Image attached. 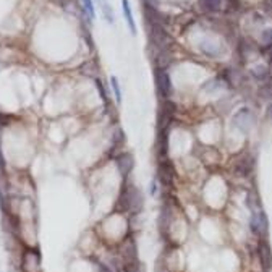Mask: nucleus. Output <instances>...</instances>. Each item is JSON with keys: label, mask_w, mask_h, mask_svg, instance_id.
Here are the masks:
<instances>
[{"label": "nucleus", "mask_w": 272, "mask_h": 272, "mask_svg": "<svg viewBox=\"0 0 272 272\" xmlns=\"http://www.w3.org/2000/svg\"><path fill=\"white\" fill-rule=\"evenodd\" d=\"M142 206H144V196H142L141 190L128 178L123 180L122 190L115 203V212L135 216V214H139L142 211Z\"/></svg>", "instance_id": "obj_1"}, {"label": "nucleus", "mask_w": 272, "mask_h": 272, "mask_svg": "<svg viewBox=\"0 0 272 272\" xmlns=\"http://www.w3.org/2000/svg\"><path fill=\"white\" fill-rule=\"evenodd\" d=\"M149 41H151V45L159 49V52L170 49L172 45V37L168 36L164 24L159 23H149Z\"/></svg>", "instance_id": "obj_2"}, {"label": "nucleus", "mask_w": 272, "mask_h": 272, "mask_svg": "<svg viewBox=\"0 0 272 272\" xmlns=\"http://www.w3.org/2000/svg\"><path fill=\"white\" fill-rule=\"evenodd\" d=\"M173 219H175V204L172 203V199H165L159 216V230L165 242H168V233H170Z\"/></svg>", "instance_id": "obj_3"}, {"label": "nucleus", "mask_w": 272, "mask_h": 272, "mask_svg": "<svg viewBox=\"0 0 272 272\" xmlns=\"http://www.w3.org/2000/svg\"><path fill=\"white\" fill-rule=\"evenodd\" d=\"M250 230L253 235H256L259 240H266L268 237V230H269V224H268V217L261 209H255L251 211L250 216Z\"/></svg>", "instance_id": "obj_4"}, {"label": "nucleus", "mask_w": 272, "mask_h": 272, "mask_svg": "<svg viewBox=\"0 0 272 272\" xmlns=\"http://www.w3.org/2000/svg\"><path fill=\"white\" fill-rule=\"evenodd\" d=\"M175 177H177V170H175L173 162L168 159H160L157 165V175H155V180L159 181L160 186L172 188L175 183Z\"/></svg>", "instance_id": "obj_5"}, {"label": "nucleus", "mask_w": 272, "mask_h": 272, "mask_svg": "<svg viewBox=\"0 0 272 272\" xmlns=\"http://www.w3.org/2000/svg\"><path fill=\"white\" fill-rule=\"evenodd\" d=\"M120 264L122 268L127 264H133L136 261H139L138 259V245H136V240L130 235V237H125L122 240L120 243Z\"/></svg>", "instance_id": "obj_6"}, {"label": "nucleus", "mask_w": 272, "mask_h": 272, "mask_svg": "<svg viewBox=\"0 0 272 272\" xmlns=\"http://www.w3.org/2000/svg\"><path fill=\"white\" fill-rule=\"evenodd\" d=\"M175 114H177V104L170 99H164L160 106V112H159V120H157V130H165L170 128L173 123Z\"/></svg>", "instance_id": "obj_7"}, {"label": "nucleus", "mask_w": 272, "mask_h": 272, "mask_svg": "<svg viewBox=\"0 0 272 272\" xmlns=\"http://www.w3.org/2000/svg\"><path fill=\"white\" fill-rule=\"evenodd\" d=\"M155 88H157V93L162 99H170L172 93H173V86H172V80L165 70H159L155 68Z\"/></svg>", "instance_id": "obj_8"}, {"label": "nucleus", "mask_w": 272, "mask_h": 272, "mask_svg": "<svg viewBox=\"0 0 272 272\" xmlns=\"http://www.w3.org/2000/svg\"><path fill=\"white\" fill-rule=\"evenodd\" d=\"M21 269L23 272H41V253L32 248L24 250L21 256Z\"/></svg>", "instance_id": "obj_9"}, {"label": "nucleus", "mask_w": 272, "mask_h": 272, "mask_svg": "<svg viewBox=\"0 0 272 272\" xmlns=\"http://www.w3.org/2000/svg\"><path fill=\"white\" fill-rule=\"evenodd\" d=\"M255 170V159L250 154H243L233 162V173L240 178H248Z\"/></svg>", "instance_id": "obj_10"}, {"label": "nucleus", "mask_w": 272, "mask_h": 272, "mask_svg": "<svg viewBox=\"0 0 272 272\" xmlns=\"http://www.w3.org/2000/svg\"><path fill=\"white\" fill-rule=\"evenodd\" d=\"M115 162H117V168H119L122 178L127 180L130 175H132L133 168H135V157H133V154L123 151V152H120L119 155H117Z\"/></svg>", "instance_id": "obj_11"}, {"label": "nucleus", "mask_w": 272, "mask_h": 272, "mask_svg": "<svg viewBox=\"0 0 272 272\" xmlns=\"http://www.w3.org/2000/svg\"><path fill=\"white\" fill-rule=\"evenodd\" d=\"M256 255H258L259 263L263 266V269L271 271L272 269V250L268 243V240H258Z\"/></svg>", "instance_id": "obj_12"}, {"label": "nucleus", "mask_w": 272, "mask_h": 272, "mask_svg": "<svg viewBox=\"0 0 272 272\" xmlns=\"http://www.w3.org/2000/svg\"><path fill=\"white\" fill-rule=\"evenodd\" d=\"M233 123H235V127L242 130V132H248L253 127V123H255V115L251 114L250 109H242L233 117Z\"/></svg>", "instance_id": "obj_13"}, {"label": "nucleus", "mask_w": 272, "mask_h": 272, "mask_svg": "<svg viewBox=\"0 0 272 272\" xmlns=\"http://www.w3.org/2000/svg\"><path fill=\"white\" fill-rule=\"evenodd\" d=\"M168 133H170V128L165 130H159V136H157V154L159 159H167V152H168Z\"/></svg>", "instance_id": "obj_14"}, {"label": "nucleus", "mask_w": 272, "mask_h": 272, "mask_svg": "<svg viewBox=\"0 0 272 272\" xmlns=\"http://www.w3.org/2000/svg\"><path fill=\"white\" fill-rule=\"evenodd\" d=\"M122 11H123V16H125V19H127L130 32L135 36L136 34V24H135V18H133V11H132V5H130V0H122Z\"/></svg>", "instance_id": "obj_15"}, {"label": "nucleus", "mask_w": 272, "mask_h": 272, "mask_svg": "<svg viewBox=\"0 0 272 272\" xmlns=\"http://www.w3.org/2000/svg\"><path fill=\"white\" fill-rule=\"evenodd\" d=\"M224 78H225V83L230 84V86H238L242 83V71H238L235 68H227L224 70Z\"/></svg>", "instance_id": "obj_16"}, {"label": "nucleus", "mask_w": 272, "mask_h": 272, "mask_svg": "<svg viewBox=\"0 0 272 272\" xmlns=\"http://www.w3.org/2000/svg\"><path fill=\"white\" fill-rule=\"evenodd\" d=\"M199 49L203 54H206L207 57H217L220 55V52H222V49H220V45L214 44L212 41H203L199 44Z\"/></svg>", "instance_id": "obj_17"}, {"label": "nucleus", "mask_w": 272, "mask_h": 272, "mask_svg": "<svg viewBox=\"0 0 272 272\" xmlns=\"http://www.w3.org/2000/svg\"><path fill=\"white\" fill-rule=\"evenodd\" d=\"M172 62V54H170V49L167 50H160L157 57H155V68L159 70H165L168 65Z\"/></svg>", "instance_id": "obj_18"}, {"label": "nucleus", "mask_w": 272, "mask_h": 272, "mask_svg": "<svg viewBox=\"0 0 272 272\" xmlns=\"http://www.w3.org/2000/svg\"><path fill=\"white\" fill-rule=\"evenodd\" d=\"M199 6L206 13H217L222 8V0H199Z\"/></svg>", "instance_id": "obj_19"}, {"label": "nucleus", "mask_w": 272, "mask_h": 272, "mask_svg": "<svg viewBox=\"0 0 272 272\" xmlns=\"http://www.w3.org/2000/svg\"><path fill=\"white\" fill-rule=\"evenodd\" d=\"M97 5L101 6V11H102V15L104 18H106V21L110 23V24H114V10H112V6L109 5L107 0H97Z\"/></svg>", "instance_id": "obj_20"}, {"label": "nucleus", "mask_w": 272, "mask_h": 272, "mask_svg": "<svg viewBox=\"0 0 272 272\" xmlns=\"http://www.w3.org/2000/svg\"><path fill=\"white\" fill-rule=\"evenodd\" d=\"M251 75H253V78H256V80H259V81H266L271 76L269 68L266 67V65H256V67H253Z\"/></svg>", "instance_id": "obj_21"}, {"label": "nucleus", "mask_w": 272, "mask_h": 272, "mask_svg": "<svg viewBox=\"0 0 272 272\" xmlns=\"http://www.w3.org/2000/svg\"><path fill=\"white\" fill-rule=\"evenodd\" d=\"M261 47H263V52H268L271 47H272V28H268L261 32Z\"/></svg>", "instance_id": "obj_22"}, {"label": "nucleus", "mask_w": 272, "mask_h": 272, "mask_svg": "<svg viewBox=\"0 0 272 272\" xmlns=\"http://www.w3.org/2000/svg\"><path fill=\"white\" fill-rule=\"evenodd\" d=\"M83 5V15L89 18V21H93L96 16V10H94V3L93 0H81Z\"/></svg>", "instance_id": "obj_23"}, {"label": "nucleus", "mask_w": 272, "mask_h": 272, "mask_svg": "<svg viewBox=\"0 0 272 272\" xmlns=\"http://www.w3.org/2000/svg\"><path fill=\"white\" fill-rule=\"evenodd\" d=\"M123 142H125V132H123L122 128H119L114 135V141H112V149H119L123 146Z\"/></svg>", "instance_id": "obj_24"}, {"label": "nucleus", "mask_w": 272, "mask_h": 272, "mask_svg": "<svg viewBox=\"0 0 272 272\" xmlns=\"http://www.w3.org/2000/svg\"><path fill=\"white\" fill-rule=\"evenodd\" d=\"M110 86L114 89V94H115V101L117 102H122V91H120V83L117 80V76L110 78Z\"/></svg>", "instance_id": "obj_25"}, {"label": "nucleus", "mask_w": 272, "mask_h": 272, "mask_svg": "<svg viewBox=\"0 0 272 272\" xmlns=\"http://www.w3.org/2000/svg\"><path fill=\"white\" fill-rule=\"evenodd\" d=\"M81 73L84 75H88V76H94L96 73L94 71H97V67H96V63L94 62H88V63H84L83 67H81Z\"/></svg>", "instance_id": "obj_26"}, {"label": "nucleus", "mask_w": 272, "mask_h": 272, "mask_svg": "<svg viewBox=\"0 0 272 272\" xmlns=\"http://www.w3.org/2000/svg\"><path fill=\"white\" fill-rule=\"evenodd\" d=\"M225 5L230 11H240V10H242V0H225Z\"/></svg>", "instance_id": "obj_27"}, {"label": "nucleus", "mask_w": 272, "mask_h": 272, "mask_svg": "<svg viewBox=\"0 0 272 272\" xmlns=\"http://www.w3.org/2000/svg\"><path fill=\"white\" fill-rule=\"evenodd\" d=\"M96 88H97V91H99V94H101V99L106 102V104H109V97H107V91H106V88H104V83L101 81V80H96Z\"/></svg>", "instance_id": "obj_28"}, {"label": "nucleus", "mask_w": 272, "mask_h": 272, "mask_svg": "<svg viewBox=\"0 0 272 272\" xmlns=\"http://www.w3.org/2000/svg\"><path fill=\"white\" fill-rule=\"evenodd\" d=\"M266 119H268V122L272 123V102L266 107Z\"/></svg>", "instance_id": "obj_29"}, {"label": "nucleus", "mask_w": 272, "mask_h": 272, "mask_svg": "<svg viewBox=\"0 0 272 272\" xmlns=\"http://www.w3.org/2000/svg\"><path fill=\"white\" fill-rule=\"evenodd\" d=\"M0 172H5V157H3L2 149H0Z\"/></svg>", "instance_id": "obj_30"}, {"label": "nucleus", "mask_w": 272, "mask_h": 272, "mask_svg": "<svg viewBox=\"0 0 272 272\" xmlns=\"http://www.w3.org/2000/svg\"><path fill=\"white\" fill-rule=\"evenodd\" d=\"M0 125H2V127L8 125V117H6V115H0Z\"/></svg>", "instance_id": "obj_31"}]
</instances>
